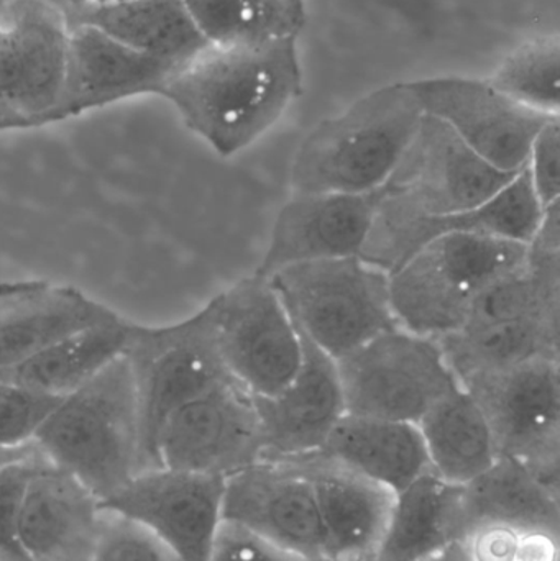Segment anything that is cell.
<instances>
[{"label":"cell","instance_id":"36","mask_svg":"<svg viewBox=\"0 0 560 561\" xmlns=\"http://www.w3.org/2000/svg\"><path fill=\"white\" fill-rule=\"evenodd\" d=\"M36 454H38V450L33 444L19 448H0V468L15 463L19 460H25V458L33 457Z\"/></svg>","mask_w":560,"mask_h":561},{"label":"cell","instance_id":"23","mask_svg":"<svg viewBox=\"0 0 560 561\" xmlns=\"http://www.w3.org/2000/svg\"><path fill=\"white\" fill-rule=\"evenodd\" d=\"M485 526L559 534L560 493L525 465L500 457L485 473L457 486L459 542L470 530Z\"/></svg>","mask_w":560,"mask_h":561},{"label":"cell","instance_id":"6","mask_svg":"<svg viewBox=\"0 0 560 561\" xmlns=\"http://www.w3.org/2000/svg\"><path fill=\"white\" fill-rule=\"evenodd\" d=\"M140 421L144 471L160 467L158 438L168 419L187 402L233 379L220 355L209 304L181 322L134 323L124 353Z\"/></svg>","mask_w":560,"mask_h":561},{"label":"cell","instance_id":"18","mask_svg":"<svg viewBox=\"0 0 560 561\" xmlns=\"http://www.w3.org/2000/svg\"><path fill=\"white\" fill-rule=\"evenodd\" d=\"M222 520L239 524L305 557H324L311 483L288 461H259L224 484Z\"/></svg>","mask_w":560,"mask_h":561},{"label":"cell","instance_id":"14","mask_svg":"<svg viewBox=\"0 0 560 561\" xmlns=\"http://www.w3.org/2000/svg\"><path fill=\"white\" fill-rule=\"evenodd\" d=\"M542 214L545 207L523 168L492 199L466 213L408 216L378 203L377 216L361 256L391 275L418 250L454 233L496 237L528 245Z\"/></svg>","mask_w":560,"mask_h":561},{"label":"cell","instance_id":"40","mask_svg":"<svg viewBox=\"0 0 560 561\" xmlns=\"http://www.w3.org/2000/svg\"><path fill=\"white\" fill-rule=\"evenodd\" d=\"M59 2L65 3V5H78V3H81V0H59Z\"/></svg>","mask_w":560,"mask_h":561},{"label":"cell","instance_id":"24","mask_svg":"<svg viewBox=\"0 0 560 561\" xmlns=\"http://www.w3.org/2000/svg\"><path fill=\"white\" fill-rule=\"evenodd\" d=\"M69 22L101 30L122 45L183 69L209 46L181 0L66 5Z\"/></svg>","mask_w":560,"mask_h":561},{"label":"cell","instance_id":"1","mask_svg":"<svg viewBox=\"0 0 560 561\" xmlns=\"http://www.w3.org/2000/svg\"><path fill=\"white\" fill-rule=\"evenodd\" d=\"M298 35L253 45H209L164 89L183 124L217 154L252 147L301 94Z\"/></svg>","mask_w":560,"mask_h":561},{"label":"cell","instance_id":"10","mask_svg":"<svg viewBox=\"0 0 560 561\" xmlns=\"http://www.w3.org/2000/svg\"><path fill=\"white\" fill-rule=\"evenodd\" d=\"M209 306L229 375L252 396L282 391L301 365L302 340L270 279H240Z\"/></svg>","mask_w":560,"mask_h":561},{"label":"cell","instance_id":"27","mask_svg":"<svg viewBox=\"0 0 560 561\" xmlns=\"http://www.w3.org/2000/svg\"><path fill=\"white\" fill-rule=\"evenodd\" d=\"M132 327L130 320L114 317L62 336L32 358L0 373L39 394L66 398L124 355Z\"/></svg>","mask_w":560,"mask_h":561},{"label":"cell","instance_id":"29","mask_svg":"<svg viewBox=\"0 0 560 561\" xmlns=\"http://www.w3.org/2000/svg\"><path fill=\"white\" fill-rule=\"evenodd\" d=\"M457 381L536 358H559L560 320L526 319L436 339Z\"/></svg>","mask_w":560,"mask_h":561},{"label":"cell","instance_id":"3","mask_svg":"<svg viewBox=\"0 0 560 561\" xmlns=\"http://www.w3.org/2000/svg\"><path fill=\"white\" fill-rule=\"evenodd\" d=\"M33 445L102 503L141 473L140 421L125 356L59 399Z\"/></svg>","mask_w":560,"mask_h":561},{"label":"cell","instance_id":"8","mask_svg":"<svg viewBox=\"0 0 560 561\" xmlns=\"http://www.w3.org/2000/svg\"><path fill=\"white\" fill-rule=\"evenodd\" d=\"M335 363L345 414L418 424L460 388L439 342L400 325Z\"/></svg>","mask_w":560,"mask_h":561},{"label":"cell","instance_id":"30","mask_svg":"<svg viewBox=\"0 0 560 561\" xmlns=\"http://www.w3.org/2000/svg\"><path fill=\"white\" fill-rule=\"evenodd\" d=\"M201 35L214 46L253 45L299 35L302 25L282 0H181Z\"/></svg>","mask_w":560,"mask_h":561},{"label":"cell","instance_id":"4","mask_svg":"<svg viewBox=\"0 0 560 561\" xmlns=\"http://www.w3.org/2000/svg\"><path fill=\"white\" fill-rule=\"evenodd\" d=\"M525 259L526 245L496 237L454 233L433 240L390 275L398 325L433 339L457 332L477 297Z\"/></svg>","mask_w":560,"mask_h":561},{"label":"cell","instance_id":"2","mask_svg":"<svg viewBox=\"0 0 560 561\" xmlns=\"http://www.w3.org/2000/svg\"><path fill=\"white\" fill-rule=\"evenodd\" d=\"M423 118V107L410 82L368 92L306 135L292 164L293 191H380L416 137Z\"/></svg>","mask_w":560,"mask_h":561},{"label":"cell","instance_id":"41","mask_svg":"<svg viewBox=\"0 0 560 561\" xmlns=\"http://www.w3.org/2000/svg\"><path fill=\"white\" fill-rule=\"evenodd\" d=\"M308 561H338V560L328 559V557H318V559H312V560H308Z\"/></svg>","mask_w":560,"mask_h":561},{"label":"cell","instance_id":"31","mask_svg":"<svg viewBox=\"0 0 560 561\" xmlns=\"http://www.w3.org/2000/svg\"><path fill=\"white\" fill-rule=\"evenodd\" d=\"M489 81L523 107L559 117V33L533 36L516 46L496 66Z\"/></svg>","mask_w":560,"mask_h":561},{"label":"cell","instance_id":"5","mask_svg":"<svg viewBox=\"0 0 560 561\" xmlns=\"http://www.w3.org/2000/svg\"><path fill=\"white\" fill-rule=\"evenodd\" d=\"M268 279L299 332L335 362L398 327L390 275L362 256L299 263Z\"/></svg>","mask_w":560,"mask_h":561},{"label":"cell","instance_id":"9","mask_svg":"<svg viewBox=\"0 0 560 561\" xmlns=\"http://www.w3.org/2000/svg\"><path fill=\"white\" fill-rule=\"evenodd\" d=\"M482 409L500 457L560 493L559 358H536L460 382Z\"/></svg>","mask_w":560,"mask_h":561},{"label":"cell","instance_id":"33","mask_svg":"<svg viewBox=\"0 0 560 561\" xmlns=\"http://www.w3.org/2000/svg\"><path fill=\"white\" fill-rule=\"evenodd\" d=\"M91 561H181L140 524L105 510L101 536Z\"/></svg>","mask_w":560,"mask_h":561},{"label":"cell","instance_id":"7","mask_svg":"<svg viewBox=\"0 0 560 561\" xmlns=\"http://www.w3.org/2000/svg\"><path fill=\"white\" fill-rule=\"evenodd\" d=\"M68 36L59 0H0V131L66 121Z\"/></svg>","mask_w":560,"mask_h":561},{"label":"cell","instance_id":"28","mask_svg":"<svg viewBox=\"0 0 560 561\" xmlns=\"http://www.w3.org/2000/svg\"><path fill=\"white\" fill-rule=\"evenodd\" d=\"M457 542V486L430 471L397 493L374 561H426Z\"/></svg>","mask_w":560,"mask_h":561},{"label":"cell","instance_id":"17","mask_svg":"<svg viewBox=\"0 0 560 561\" xmlns=\"http://www.w3.org/2000/svg\"><path fill=\"white\" fill-rule=\"evenodd\" d=\"M301 340V365L292 381L276 394L253 396L266 461L318 454L345 415L338 363L302 333Z\"/></svg>","mask_w":560,"mask_h":561},{"label":"cell","instance_id":"15","mask_svg":"<svg viewBox=\"0 0 560 561\" xmlns=\"http://www.w3.org/2000/svg\"><path fill=\"white\" fill-rule=\"evenodd\" d=\"M224 484L210 474L151 468L102 506L150 530L181 561H207L222 523Z\"/></svg>","mask_w":560,"mask_h":561},{"label":"cell","instance_id":"19","mask_svg":"<svg viewBox=\"0 0 560 561\" xmlns=\"http://www.w3.org/2000/svg\"><path fill=\"white\" fill-rule=\"evenodd\" d=\"M180 71L122 45L94 26L69 22L66 118L140 95H161Z\"/></svg>","mask_w":560,"mask_h":561},{"label":"cell","instance_id":"26","mask_svg":"<svg viewBox=\"0 0 560 561\" xmlns=\"http://www.w3.org/2000/svg\"><path fill=\"white\" fill-rule=\"evenodd\" d=\"M418 427L431 473L454 486L476 480L500 458L482 409L462 386L434 404Z\"/></svg>","mask_w":560,"mask_h":561},{"label":"cell","instance_id":"22","mask_svg":"<svg viewBox=\"0 0 560 561\" xmlns=\"http://www.w3.org/2000/svg\"><path fill=\"white\" fill-rule=\"evenodd\" d=\"M117 316L76 287L38 279L0 283V369Z\"/></svg>","mask_w":560,"mask_h":561},{"label":"cell","instance_id":"25","mask_svg":"<svg viewBox=\"0 0 560 561\" xmlns=\"http://www.w3.org/2000/svg\"><path fill=\"white\" fill-rule=\"evenodd\" d=\"M318 454L395 494L430 473L418 424L345 414Z\"/></svg>","mask_w":560,"mask_h":561},{"label":"cell","instance_id":"12","mask_svg":"<svg viewBox=\"0 0 560 561\" xmlns=\"http://www.w3.org/2000/svg\"><path fill=\"white\" fill-rule=\"evenodd\" d=\"M157 455L160 467L224 480L263 461L253 396L236 379L197 396L168 419Z\"/></svg>","mask_w":560,"mask_h":561},{"label":"cell","instance_id":"32","mask_svg":"<svg viewBox=\"0 0 560 561\" xmlns=\"http://www.w3.org/2000/svg\"><path fill=\"white\" fill-rule=\"evenodd\" d=\"M58 401L0 373V448L32 445L36 432Z\"/></svg>","mask_w":560,"mask_h":561},{"label":"cell","instance_id":"35","mask_svg":"<svg viewBox=\"0 0 560 561\" xmlns=\"http://www.w3.org/2000/svg\"><path fill=\"white\" fill-rule=\"evenodd\" d=\"M533 190L545 209L560 197V118H552L533 141L525 167Z\"/></svg>","mask_w":560,"mask_h":561},{"label":"cell","instance_id":"39","mask_svg":"<svg viewBox=\"0 0 560 561\" xmlns=\"http://www.w3.org/2000/svg\"><path fill=\"white\" fill-rule=\"evenodd\" d=\"M81 2H85V3H115V2H124V0H81Z\"/></svg>","mask_w":560,"mask_h":561},{"label":"cell","instance_id":"21","mask_svg":"<svg viewBox=\"0 0 560 561\" xmlns=\"http://www.w3.org/2000/svg\"><path fill=\"white\" fill-rule=\"evenodd\" d=\"M311 483L321 520L324 557L374 561L397 494L324 455L286 460Z\"/></svg>","mask_w":560,"mask_h":561},{"label":"cell","instance_id":"13","mask_svg":"<svg viewBox=\"0 0 560 561\" xmlns=\"http://www.w3.org/2000/svg\"><path fill=\"white\" fill-rule=\"evenodd\" d=\"M423 112L505 173L526 167L533 141L552 118L523 107L489 79L436 76L410 82Z\"/></svg>","mask_w":560,"mask_h":561},{"label":"cell","instance_id":"11","mask_svg":"<svg viewBox=\"0 0 560 561\" xmlns=\"http://www.w3.org/2000/svg\"><path fill=\"white\" fill-rule=\"evenodd\" d=\"M516 174L492 167L447 125L424 114L416 137L381 187L380 204L408 216L466 213L492 199Z\"/></svg>","mask_w":560,"mask_h":561},{"label":"cell","instance_id":"34","mask_svg":"<svg viewBox=\"0 0 560 561\" xmlns=\"http://www.w3.org/2000/svg\"><path fill=\"white\" fill-rule=\"evenodd\" d=\"M207 561H308L273 540L222 520Z\"/></svg>","mask_w":560,"mask_h":561},{"label":"cell","instance_id":"38","mask_svg":"<svg viewBox=\"0 0 560 561\" xmlns=\"http://www.w3.org/2000/svg\"><path fill=\"white\" fill-rule=\"evenodd\" d=\"M286 9L289 10L296 22L299 25H305L306 22V0H282Z\"/></svg>","mask_w":560,"mask_h":561},{"label":"cell","instance_id":"16","mask_svg":"<svg viewBox=\"0 0 560 561\" xmlns=\"http://www.w3.org/2000/svg\"><path fill=\"white\" fill-rule=\"evenodd\" d=\"M380 196L381 190L367 194H293L273 224L256 275L270 278L299 263L361 256Z\"/></svg>","mask_w":560,"mask_h":561},{"label":"cell","instance_id":"37","mask_svg":"<svg viewBox=\"0 0 560 561\" xmlns=\"http://www.w3.org/2000/svg\"><path fill=\"white\" fill-rule=\"evenodd\" d=\"M426 561H470L467 559L466 552H464L462 547L459 543H454V546L447 547L443 552L437 553V556L431 557L430 560Z\"/></svg>","mask_w":560,"mask_h":561},{"label":"cell","instance_id":"20","mask_svg":"<svg viewBox=\"0 0 560 561\" xmlns=\"http://www.w3.org/2000/svg\"><path fill=\"white\" fill-rule=\"evenodd\" d=\"M104 506L75 477L43 460L19 513V539L32 561H91Z\"/></svg>","mask_w":560,"mask_h":561}]
</instances>
